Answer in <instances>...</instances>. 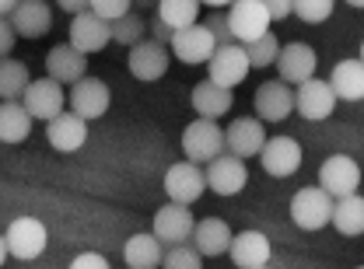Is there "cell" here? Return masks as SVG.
I'll return each mask as SVG.
<instances>
[{
	"mask_svg": "<svg viewBox=\"0 0 364 269\" xmlns=\"http://www.w3.org/2000/svg\"><path fill=\"white\" fill-rule=\"evenodd\" d=\"M182 154L189 165H210L214 158L225 154V130L218 123L196 119L182 130Z\"/></svg>",
	"mask_w": 364,
	"mask_h": 269,
	"instance_id": "obj_3",
	"label": "cell"
},
{
	"mask_svg": "<svg viewBox=\"0 0 364 269\" xmlns=\"http://www.w3.org/2000/svg\"><path fill=\"white\" fill-rule=\"evenodd\" d=\"M259 161H263V172L273 179H287L301 168V143L294 136H270L259 150Z\"/></svg>",
	"mask_w": 364,
	"mask_h": 269,
	"instance_id": "obj_9",
	"label": "cell"
},
{
	"mask_svg": "<svg viewBox=\"0 0 364 269\" xmlns=\"http://www.w3.org/2000/svg\"><path fill=\"white\" fill-rule=\"evenodd\" d=\"M263 143H267V130H263V123L256 119V116H245V119H235L231 126L225 130V147L228 154H235V158H252V154H259L263 150Z\"/></svg>",
	"mask_w": 364,
	"mask_h": 269,
	"instance_id": "obj_18",
	"label": "cell"
},
{
	"mask_svg": "<svg viewBox=\"0 0 364 269\" xmlns=\"http://www.w3.org/2000/svg\"><path fill=\"white\" fill-rule=\"evenodd\" d=\"M207 32H210V39H214L218 45H231V32H228L225 14H210V21H207Z\"/></svg>",
	"mask_w": 364,
	"mask_h": 269,
	"instance_id": "obj_37",
	"label": "cell"
},
{
	"mask_svg": "<svg viewBox=\"0 0 364 269\" xmlns=\"http://www.w3.org/2000/svg\"><path fill=\"white\" fill-rule=\"evenodd\" d=\"M294 109H298L305 119H312V123L329 119V116H333V109H336V94L329 91L326 81L312 77V81L298 84V91H294Z\"/></svg>",
	"mask_w": 364,
	"mask_h": 269,
	"instance_id": "obj_20",
	"label": "cell"
},
{
	"mask_svg": "<svg viewBox=\"0 0 364 269\" xmlns=\"http://www.w3.org/2000/svg\"><path fill=\"white\" fill-rule=\"evenodd\" d=\"M277 70H280V84H305V81H312L316 77V49L305 43H291V45H280V53H277V63H273Z\"/></svg>",
	"mask_w": 364,
	"mask_h": 269,
	"instance_id": "obj_8",
	"label": "cell"
},
{
	"mask_svg": "<svg viewBox=\"0 0 364 269\" xmlns=\"http://www.w3.org/2000/svg\"><path fill=\"white\" fill-rule=\"evenodd\" d=\"M32 84V77H28V63H21V60H0V98L4 101H18L25 88Z\"/></svg>",
	"mask_w": 364,
	"mask_h": 269,
	"instance_id": "obj_30",
	"label": "cell"
},
{
	"mask_svg": "<svg viewBox=\"0 0 364 269\" xmlns=\"http://www.w3.org/2000/svg\"><path fill=\"white\" fill-rule=\"evenodd\" d=\"M127 67L136 81H161L168 74V49L158 43H136L127 56Z\"/></svg>",
	"mask_w": 364,
	"mask_h": 269,
	"instance_id": "obj_21",
	"label": "cell"
},
{
	"mask_svg": "<svg viewBox=\"0 0 364 269\" xmlns=\"http://www.w3.org/2000/svg\"><path fill=\"white\" fill-rule=\"evenodd\" d=\"M161 256L165 252H161V245H158L154 234H134L123 245V259H127L130 269H158L161 266Z\"/></svg>",
	"mask_w": 364,
	"mask_h": 269,
	"instance_id": "obj_27",
	"label": "cell"
},
{
	"mask_svg": "<svg viewBox=\"0 0 364 269\" xmlns=\"http://www.w3.org/2000/svg\"><path fill=\"white\" fill-rule=\"evenodd\" d=\"M214 49H218V43L210 39L207 25H193V28H182L172 35V53L182 63H207L214 56Z\"/></svg>",
	"mask_w": 364,
	"mask_h": 269,
	"instance_id": "obj_23",
	"label": "cell"
},
{
	"mask_svg": "<svg viewBox=\"0 0 364 269\" xmlns=\"http://www.w3.org/2000/svg\"><path fill=\"white\" fill-rule=\"evenodd\" d=\"M203 182L218 192V196H238L249 182V172H245V161L235 158V154H221L207 165L203 172Z\"/></svg>",
	"mask_w": 364,
	"mask_h": 269,
	"instance_id": "obj_12",
	"label": "cell"
},
{
	"mask_svg": "<svg viewBox=\"0 0 364 269\" xmlns=\"http://www.w3.org/2000/svg\"><path fill=\"white\" fill-rule=\"evenodd\" d=\"M109 101H112L109 84L98 81V77H85V81H77V84L70 88V112H74L77 119H85V123L105 116V112H109Z\"/></svg>",
	"mask_w": 364,
	"mask_h": 269,
	"instance_id": "obj_10",
	"label": "cell"
},
{
	"mask_svg": "<svg viewBox=\"0 0 364 269\" xmlns=\"http://www.w3.org/2000/svg\"><path fill=\"white\" fill-rule=\"evenodd\" d=\"M291 14H298L309 25H318L333 14V4L329 0H291Z\"/></svg>",
	"mask_w": 364,
	"mask_h": 269,
	"instance_id": "obj_35",
	"label": "cell"
},
{
	"mask_svg": "<svg viewBox=\"0 0 364 269\" xmlns=\"http://www.w3.org/2000/svg\"><path fill=\"white\" fill-rule=\"evenodd\" d=\"M11 11H14V0H0V18H11Z\"/></svg>",
	"mask_w": 364,
	"mask_h": 269,
	"instance_id": "obj_43",
	"label": "cell"
},
{
	"mask_svg": "<svg viewBox=\"0 0 364 269\" xmlns=\"http://www.w3.org/2000/svg\"><path fill=\"white\" fill-rule=\"evenodd\" d=\"M358 185H361V165L350 154H333L318 165V189L329 199L358 196Z\"/></svg>",
	"mask_w": 364,
	"mask_h": 269,
	"instance_id": "obj_1",
	"label": "cell"
},
{
	"mask_svg": "<svg viewBox=\"0 0 364 269\" xmlns=\"http://www.w3.org/2000/svg\"><path fill=\"white\" fill-rule=\"evenodd\" d=\"M263 269H270V266H263Z\"/></svg>",
	"mask_w": 364,
	"mask_h": 269,
	"instance_id": "obj_45",
	"label": "cell"
},
{
	"mask_svg": "<svg viewBox=\"0 0 364 269\" xmlns=\"http://www.w3.org/2000/svg\"><path fill=\"white\" fill-rule=\"evenodd\" d=\"M154 18L165 21L172 32H182V28L200 25V21H196V18H200V4H193V0H161Z\"/></svg>",
	"mask_w": 364,
	"mask_h": 269,
	"instance_id": "obj_31",
	"label": "cell"
},
{
	"mask_svg": "<svg viewBox=\"0 0 364 269\" xmlns=\"http://www.w3.org/2000/svg\"><path fill=\"white\" fill-rule=\"evenodd\" d=\"M228 32H231V43H256L270 32V14H267V4L263 0H238L231 4V11L225 14Z\"/></svg>",
	"mask_w": 364,
	"mask_h": 269,
	"instance_id": "obj_2",
	"label": "cell"
},
{
	"mask_svg": "<svg viewBox=\"0 0 364 269\" xmlns=\"http://www.w3.org/2000/svg\"><path fill=\"white\" fill-rule=\"evenodd\" d=\"M252 105H256V119L259 123L263 119L267 123H284L294 112V91L287 88V84H280V81H267V84L256 88Z\"/></svg>",
	"mask_w": 364,
	"mask_h": 269,
	"instance_id": "obj_16",
	"label": "cell"
},
{
	"mask_svg": "<svg viewBox=\"0 0 364 269\" xmlns=\"http://www.w3.org/2000/svg\"><path fill=\"white\" fill-rule=\"evenodd\" d=\"M46 136H49V143H53L60 154H74V150H81V147L88 143V123L63 109L56 119H49Z\"/></svg>",
	"mask_w": 364,
	"mask_h": 269,
	"instance_id": "obj_22",
	"label": "cell"
},
{
	"mask_svg": "<svg viewBox=\"0 0 364 269\" xmlns=\"http://www.w3.org/2000/svg\"><path fill=\"white\" fill-rule=\"evenodd\" d=\"M329 91L336 101H361L364 98V63L361 60H340L329 74Z\"/></svg>",
	"mask_w": 364,
	"mask_h": 269,
	"instance_id": "obj_24",
	"label": "cell"
},
{
	"mask_svg": "<svg viewBox=\"0 0 364 269\" xmlns=\"http://www.w3.org/2000/svg\"><path fill=\"white\" fill-rule=\"evenodd\" d=\"M60 7H63V11H74V14H85V11H88V4H81V0H63Z\"/></svg>",
	"mask_w": 364,
	"mask_h": 269,
	"instance_id": "obj_42",
	"label": "cell"
},
{
	"mask_svg": "<svg viewBox=\"0 0 364 269\" xmlns=\"http://www.w3.org/2000/svg\"><path fill=\"white\" fill-rule=\"evenodd\" d=\"M161 269H203V256L189 245H172L161 256Z\"/></svg>",
	"mask_w": 364,
	"mask_h": 269,
	"instance_id": "obj_34",
	"label": "cell"
},
{
	"mask_svg": "<svg viewBox=\"0 0 364 269\" xmlns=\"http://www.w3.org/2000/svg\"><path fill=\"white\" fill-rule=\"evenodd\" d=\"M193 214L186 210V207H176V203H168V207H161L158 214H154V238H158V245H186L189 238H193Z\"/></svg>",
	"mask_w": 364,
	"mask_h": 269,
	"instance_id": "obj_13",
	"label": "cell"
},
{
	"mask_svg": "<svg viewBox=\"0 0 364 269\" xmlns=\"http://www.w3.org/2000/svg\"><path fill=\"white\" fill-rule=\"evenodd\" d=\"M267 14H270V21L287 18L291 14V0H267Z\"/></svg>",
	"mask_w": 364,
	"mask_h": 269,
	"instance_id": "obj_40",
	"label": "cell"
},
{
	"mask_svg": "<svg viewBox=\"0 0 364 269\" xmlns=\"http://www.w3.org/2000/svg\"><path fill=\"white\" fill-rule=\"evenodd\" d=\"M242 49H245L249 70H267V67H273V63H277V53H280V39H277L273 32H267L263 39H256V43L242 45Z\"/></svg>",
	"mask_w": 364,
	"mask_h": 269,
	"instance_id": "obj_32",
	"label": "cell"
},
{
	"mask_svg": "<svg viewBox=\"0 0 364 269\" xmlns=\"http://www.w3.org/2000/svg\"><path fill=\"white\" fill-rule=\"evenodd\" d=\"M109 32H112V43H123V45H130V49H134L136 43H144V21H140L136 14H127V18L112 21Z\"/></svg>",
	"mask_w": 364,
	"mask_h": 269,
	"instance_id": "obj_33",
	"label": "cell"
},
{
	"mask_svg": "<svg viewBox=\"0 0 364 269\" xmlns=\"http://www.w3.org/2000/svg\"><path fill=\"white\" fill-rule=\"evenodd\" d=\"M70 269H109V263H105V256H98V252H81V256L70 263Z\"/></svg>",
	"mask_w": 364,
	"mask_h": 269,
	"instance_id": "obj_38",
	"label": "cell"
},
{
	"mask_svg": "<svg viewBox=\"0 0 364 269\" xmlns=\"http://www.w3.org/2000/svg\"><path fill=\"white\" fill-rule=\"evenodd\" d=\"M11 28H14V35H21V39H43L46 32L53 28V11H49V4L43 0H21V4H14V11H11Z\"/></svg>",
	"mask_w": 364,
	"mask_h": 269,
	"instance_id": "obj_17",
	"label": "cell"
},
{
	"mask_svg": "<svg viewBox=\"0 0 364 269\" xmlns=\"http://www.w3.org/2000/svg\"><path fill=\"white\" fill-rule=\"evenodd\" d=\"M210 63V84H218V88H238L245 77H249V60H245V49L242 45H218L214 49V56L207 60Z\"/></svg>",
	"mask_w": 364,
	"mask_h": 269,
	"instance_id": "obj_7",
	"label": "cell"
},
{
	"mask_svg": "<svg viewBox=\"0 0 364 269\" xmlns=\"http://www.w3.org/2000/svg\"><path fill=\"white\" fill-rule=\"evenodd\" d=\"M7 263V245H4V234H0V266Z\"/></svg>",
	"mask_w": 364,
	"mask_h": 269,
	"instance_id": "obj_44",
	"label": "cell"
},
{
	"mask_svg": "<svg viewBox=\"0 0 364 269\" xmlns=\"http://www.w3.org/2000/svg\"><path fill=\"white\" fill-rule=\"evenodd\" d=\"M329 224L347 238H358L364 231V199L361 196H347V199H333V214Z\"/></svg>",
	"mask_w": 364,
	"mask_h": 269,
	"instance_id": "obj_28",
	"label": "cell"
},
{
	"mask_svg": "<svg viewBox=\"0 0 364 269\" xmlns=\"http://www.w3.org/2000/svg\"><path fill=\"white\" fill-rule=\"evenodd\" d=\"M88 11L95 14V18H102V21H119V18H127L130 14V4L127 0H95V4H88Z\"/></svg>",
	"mask_w": 364,
	"mask_h": 269,
	"instance_id": "obj_36",
	"label": "cell"
},
{
	"mask_svg": "<svg viewBox=\"0 0 364 269\" xmlns=\"http://www.w3.org/2000/svg\"><path fill=\"white\" fill-rule=\"evenodd\" d=\"M46 241H49V231L43 221L36 217H14L7 231H4V245H7V256L14 259H39L46 252Z\"/></svg>",
	"mask_w": 364,
	"mask_h": 269,
	"instance_id": "obj_4",
	"label": "cell"
},
{
	"mask_svg": "<svg viewBox=\"0 0 364 269\" xmlns=\"http://www.w3.org/2000/svg\"><path fill=\"white\" fill-rule=\"evenodd\" d=\"M11 49H14V28L7 18H0V60H7Z\"/></svg>",
	"mask_w": 364,
	"mask_h": 269,
	"instance_id": "obj_39",
	"label": "cell"
},
{
	"mask_svg": "<svg viewBox=\"0 0 364 269\" xmlns=\"http://www.w3.org/2000/svg\"><path fill=\"white\" fill-rule=\"evenodd\" d=\"M63 105H67V94H63V88H60L56 81H49V77L32 81V84L25 88V94H21V109L32 116V123H36V119H43V123L56 119V116L63 112Z\"/></svg>",
	"mask_w": 364,
	"mask_h": 269,
	"instance_id": "obj_6",
	"label": "cell"
},
{
	"mask_svg": "<svg viewBox=\"0 0 364 269\" xmlns=\"http://www.w3.org/2000/svg\"><path fill=\"white\" fill-rule=\"evenodd\" d=\"M151 32H154V39H151V43H158V45H161V43H172V35H176V32H172L165 21H158V18L151 21Z\"/></svg>",
	"mask_w": 364,
	"mask_h": 269,
	"instance_id": "obj_41",
	"label": "cell"
},
{
	"mask_svg": "<svg viewBox=\"0 0 364 269\" xmlns=\"http://www.w3.org/2000/svg\"><path fill=\"white\" fill-rule=\"evenodd\" d=\"M46 70H49V81H56L60 88L63 84H77V81H85L88 56H81L70 43H60L46 53Z\"/></svg>",
	"mask_w": 364,
	"mask_h": 269,
	"instance_id": "obj_14",
	"label": "cell"
},
{
	"mask_svg": "<svg viewBox=\"0 0 364 269\" xmlns=\"http://www.w3.org/2000/svg\"><path fill=\"white\" fill-rule=\"evenodd\" d=\"M32 133V116L21 109V101H0V140L21 143Z\"/></svg>",
	"mask_w": 364,
	"mask_h": 269,
	"instance_id": "obj_29",
	"label": "cell"
},
{
	"mask_svg": "<svg viewBox=\"0 0 364 269\" xmlns=\"http://www.w3.org/2000/svg\"><path fill=\"white\" fill-rule=\"evenodd\" d=\"M270 238L263 231H242V234H231V245H228V256L238 269H263L270 263Z\"/></svg>",
	"mask_w": 364,
	"mask_h": 269,
	"instance_id": "obj_15",
	"label": "cell"
},
{
	"mask_svg": "<svg viewBox=\"0 0 364 269\" xmlns=\"http://www.w3.org/2000/svg\"><path fill=\"white\" fill-rule=\"evenodd\" d=\"M109 43H112L109 21L95 18L91 11H85V14H74V21H70V45H74L81 56H88V53H102Z\"/></svg>",
	"mask_w": 364,
	"mask_h": 269,
	"instance_id": "obj_19",
	"label": "cell"
},
{
	"mask_svg": "<svg viewBox=\"0 0 364 269\" xmlns=\"http://www.w3.org/2000/svg\"><path fill=\"white\" fill-rule=\"evenodd\" d=\"M193 109L200 112V119L218 123L221 116L231 112V91L218 88V84H210V81H200V84L193 88Z\"/></svg>",
	"mask_w": 364,
	"mask_h": 269,
	"instance_id": "obj_26",
	"label": "cell"
},
{
	"mask_svg": "<svg viewBox=\"0 0 364 269\" xmlns=\"http://www.w3.org/2000/svg\"><path fill=\"white\" fill-rule=\"evenodd\" d=\"M329 214H333V199L318 185L298 189L294 199H291V221L301 227V231H322V227L329 224Z\"/></svg>",
	"mask_w": 364,
	"mask_h": 269,
	"instance_id": "obj_5",
	"label": "cell"
},
{
	"mask_svg": "<svg viewBox=\"0 0 364 269\" xmlns=\"http://www.w3.org/2000/svg\"><path fill=\"white\" fill-rule=\"evenodd\" d=\"M193 245H196V252L200 256H225L228 245H231V227L228 221L221 217H203V221H196L193 227Z\"/></svg>",
	"mask_w": 364,
	"mask_h": 269,
	"instance_id": "obj_25",
	"label": "cell"
},
{
	"mask_svg": "<svg viewBox=\"0 0 364 269\" xmlns=\"http://www.w3.org/2000/svg\"><path fill=\"white\" fill-rule=\"evenodd\" d=\"M203 189H207V182H203L200 165L179 161V165H172V168L165 172V192H168V199H172L176 207L196 203V199L203 196Z\"/></svg>",
	"mask_w": 364,
	"mask_h": 269,
	"instance_id": "obj_11",
	"label": "cell"
}]
</instances>
